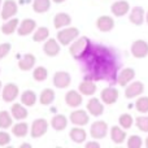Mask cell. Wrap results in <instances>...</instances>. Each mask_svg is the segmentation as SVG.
Wrapping results in <instances>:
<instances>
[{
  "label": "cell",
  "mask_w": 148,
  "mask_h": 148,
  "mask_svg": "<svg viewBox=\"0 0 148 148\" xmlns=\"http://www.w3.org/2000/svg\"><path fill=\"white\" fill-rule=\"evenodd\" d=\"M84 79L95 81H117L118 62L114 52L104 46L91 44L88 52L82 59Z\"/></svg>",
  "instance_id": "cell-1"
},
{
  "label": "cell",
  "mask_w": 148,
  "mask_h": 148,
  "mask_svg": "<svg viewBox=\"0 0 148 148\" xmlns=\"http://www.w3.org/2000/svg\"><path fill=\"white\" fill-rule=\"evenodd\" d=\"M90 47H91L90 39L87 38V36H82V38H78L72 46H70L69 52L75 60H82L84 57V55L88 52Z\"/></svg>",
  "instance_id": "cell-2"
},
{
  "label": "cell",
  "mask_w": 148,
  "mask_h": 148,
  "mask_svg": "<svg viewBox=\"0 0 148 148\" xmlns=\"http://www.w3.org/2000/svg\"><path fill=\"white\" fill-rule=\"evenodd\" d=\"M78 35H79V30L77 27H66L57 33V40L62 46H68L70 42H73L75 38H78Z\"/></svg>",
  "instance_id": "cell-3"
},
{
  "label": "cell",
  "mask_w": 148,
  "mask_h": 148,
  "mask_svg": "<svg viewBox=\"0 0 148 148\" xmlns=\"http://www.w3.org/2000/svg\"><path fill=\"white\" fill-rule=\"evenodd\" d=\"M131 55L136 59H143L148 56V43L143 39H138L131 44Z\"/></svg>",
  "instance_id": "cell-4"
},
{
  "label": "cell",
  "mask_w": 148,
  "mask_h": 148,
  "mask_svg": "<svg viewBox=\"0 0 148 148\" xmlns=\"http://www.w3.org/2000/svg\"><path fill=\"white\" fill-rule=\"evenodd\" d=\"M47 129H48V122L44 118H39L33 122L30 134L33 138H40L47 133Z\"/></svg>",
  "instance_id": "cell-5"
},
{
  "label": "cell",
  "mask_w": 148,
  "mask_h": 148,
  "mask_svg": "<svg viewBox=\"0 0 148 148\" xmlns=\"http://www.w3.org/2000/svg\"><path fill=\"white\" fill-rule=\"evenodd\" d=\"M108 133V125L104 121H96L91 125L90 134L94 139H103Z\"/></svg>",
  "instance_id": "cell-6"
},
{
  "label": "cell",
  "mask_w": 148,
  "mask_h": 148,
  "mask_svg": "<svg viewBox=\"0 0 148 148\" xmlns=\"http://www.w3.org/2000/svg\"><path fill=\"white\" fill-rule=\"evenodd\" d=\"M144 91V84L142 82L136 81V82H133V83H129L126 86V90H125V96L127 99H134V97L139 96L142 95Z\"/></svg>",
  "instance_id": "cell-7"
},
{
  "label": "cell",
  "mask_w": 148,
  "mask_h": 148,
  "mask_svg": "<svg viewBox=\"0 0 148 148\" xmlns=\"http://www.w3.org/2000/svg\"><path fill=\"white\" fill-rule=\"evenodd\" d=\"M17 10H18V7L14 0H5L1 8V18L4 21L9 20L10 17H13L17 13Z\"/></svg>",
  "instance_id": "cell-8"
},
{
  "label": "cell",
  "mask_w": 148,
  "mask_h": 148,
  "mask_svg": "<svg viewBox=\"0 0 148 148\" xmlns=\"http://www.w3.org/2000/svg\"><path fill=\"white\" fill-rule=\"evenodd\" d=\"M72 82L70 74L66 72H56L53 75V84L57 88H66Z\"/></svg>",
  "instance_id": "cell-9"
},
{
  "label": "cell",
  "mask_w": 148,
  "mask_h": 148,
  "mask_svg": "<svg viewBox=\"0 0 148 148\" xmlns=\"http://www.w3.org/2000/svg\"><path fill=\"white\" fill-rule=\"evenodd\" d=\"M134 78H135V70L131 68H126L121 70V73L117 75V83L122 87H126Z\"/></svg>",
  "instance_id": "cell-10"
},
{
  "label": "cell",
  "mask_w": 148,
  "mask_h": 148,
  "mask_svg": "<svg viewBox=\"0 0 148 148\" xmlns=\"http://www.w3.org/2000/svg\"><path fill=\"white\" fill-rule=\"evenodd\" d=\"M18 86L14 83H8L7 86L3 88V100L5 103H10L13 100H16V97L18 96Z\"/></svg>",
  "instance_id": "cell-11"
},
{
  "label": "cell",
  "mask_w": 148,
  "mask_h": 148,
  "mask_svg": "<svg viewBox=\"0 0 148 148\" xmlns=\"http://www.w3.org/2000/svg\"><path fill=\"white\" fill-rule=\"evenodd\" d=\"M129 20L133 25L140 26L142 23L146 20V13H144V9L142 7H134L130 12V16H129Z\"/></svg>",
  "instance_id": "cell-12"
},
{
  "label": "cell",
  "mask_w": 148,
  "mask_h": 148,
  "mask_svg": "<svg viewBox=\"0 0 148 148\" xmlns=\"http://www.w3.org/2000/svg\"><path fill=\"white\" fill-rule=\"evenodd\" d=\"M110 10H112V13L116 17H122V16H125L126 13L130 10V5H129V3L125 1V0H117L116 3L112 4Z\"/></svg>",
  "instance_id": "cell-13"
},
{
  "label": "cell",
  "mask_w": 148,
  "mask_h": 148,
  "mask_svg": "<svg viewBox=\"0 0 148 148\" xmlns=\"http://www.w3.org/2000/svg\"><path fill=\"white\" fill-rule=\"evenodd\" d=\"M90 121L88 114L84 110H74V112L70 114V122L74 123L75 126H84L87 125Z\"/></svg>",
  "instance_id": "cell-14"
},
{
  "label": "cell",
  "mask_w": 148,
  "mask_h": 148,
  "mask_svg": "<svg viewBox=\"0 0 148 148\" xmlns=\"http://www.w3.org/2000/svg\"><path fill=\"white\" fill-rule=\"evenodd\" d=\"M118 99V90L113 88V87H107L101 91V100L103 103L108 105H112L117 101Z\"/></svg>",
  "instance_id": "cell-15"
},
{
  "label": "cell",
  "mask_w": 148,
  "mask_h": 148,
  "mask_svg": "<svg viewBox=\"0 0 148 148\" xmlns=\"http://www.w3.org/2000/svg\"><path fill=\"white\" fill-rule=\"evenodd\" d=\"M96 26L100 31L108 33V31L113 30V27H114V20L112 17H109V16H101V17L97 18Z\"/></svg>",
  "instance_id": "cell-16"
},
{
  "label": "cell",
  "mask_w": 148,
  "mask_h": 148,
  "mask_svg": "<svg viewBox=\"0 0 148 148\" xmlns=\"http://www.w3.org/2000/svg\"><path fill=\"white\" fill-rule=\"evenodd\" d=\"M35 27H36V22L34 20H31V18L23 20L22 22H21V25L18 26V29H17L18 35H21V36L29 35V34H31L34 30H35Z\"/></svg>",
  "instance_id": "cell-17"
},
{
  "label": "cell",
  "mask_w": 148,
  "mask_h": 148,
  "mask_svg": "<svg viewBox=\"0 0 148 148\" xmlns=\"http://www.w3.org/2000/svg\"><path fill=\"white\" fill-rule=\"evenodd\" d=\"M87 110H88L92 116L99 117V116H101L103 112H104V105L100 103L99 99L92 97V99L88 100V103H87Z\"/></svg>",
  "instance_id": "cell-18"
},
{
  "label": "cell",
  "mask_w": 148,
  "mask_h": 148,
  "mask_svg": "<svg viewBox=\"0 0 148 148\" xmlns=\"http://www.w3.org/2000/svg\"><path fill=\"white\" fill-rule=\"evenodd\" d=\"M43 51H44V53L49 57L57 56L59 52H60V46H59V43H57L56 39H48V40L44 43Z\"/></svg>",
  "instance_id": "cell-19"
},
{
  "label": "cell",
  "mask_w": 148,
  "mask_h": 148,
  "mask_svg": "<svg viewBox=\"0 0 148 148\" xmlns=\"http://www.w3.org/2000/svg\"><path fill=\"white\" fill-rule=\"evenodd\" d=\"M65 101H66V104L69 105V107L72 108H77L79 107V105L82 104V101H83V99H82V95L79 94V92L77 91H68L66 95H65Z\"/></svg>",
  "instance_id": "cell-20"
},
{
  "label": "cell",
  "mask_w": 148,
  "mask_h": 148,
  "mask_svg": "<svg viewBox=\"0 0 148 148\" xmlns=\"http://www.w3.org/2000/svg\"><path fill=\"white\" fill-rule=\"evenodd\" d=\"M34 65H35V56L31 53L25 55V56L18 61V68H20L22 72H27V70L33 69Z\"/></svg>",
  "instance_id": "cell-21"
},
{
  "label": "cell",
  "mask_w": 148,
  "mask_h": 148,
  "mask_svg": "<svg viewBox=\"0 0 148 148\" xmlns=\"http://www.w3.org/2000/svg\"><path fill=\"white\" fill-rule=\"evenodd\" d=\"M79 92L82 95H86V96L94 95L96 92V84L91 79H84L82 83H79Z\"/></svg>",
  "instance_id": "cell-22"
},
{
  "label": "cell",
  "mask_w": 148,
  "mask_h": 148,
  "mask_svg": "<svg viewBox=\"0 0 148 148\" xmlns=\"http://www.w3.org/2000/svg\"><path fill=\"white\" fill-rule=\"evenodd\" d=\"M110 138L116 144H121L122 142H125L126 139V131H123V127L120 126H113L110 129Z\"/></svg>",
  "instance_id": "cell-23"
},
{
  "label": "cell",
  "mask_w": 148,
  "mask_h": 148,
  "mask_svg": "<svg viewBox=\"0 0 148 148\" xmlns=\"http://www.w3.org/2000/svg\"><path fill=\"white\" fill-rule=\"evenodd\" d=\"M70 23H72V17H70L68 13H57V14L55 16L53 25H55V27L56 29L69 26Z\"/></svg>",
  "instance_id": "cell-24"
},
{
  "label": "cell",
  "mask_w": 148,
  "mask_h": 148,
  "mask_svg": "<svg viewBox=\"0 0 148 148\" xmlns=\"http://www.w3.org/2000/svg\"><path fill=\"white\" fill-rule=\"evenodd\" d=\"M51 126L56 131L64 130V129H66V126H68V118L65 117L64 114H56L51 120Z\"/></svg>",
  "instance_id": "cell-25"
},
{
  "label": "cell",
  "mask_w": 148,
  "mask_h": 148,
  "mask_svg": "<svg viewBox=\"0 0 148 148\" xmlns=\"http://www.w3.org/2000/svg\"><path fill=\"white\" fill-rule=\"evenodd\" d=\"M70 139L74 142V143H82V142L86 140L87 138V134L86 131L83 130V129H81V126H78V127H74L70 130Z\"/></svg>",
  "instance_id": "cell-26"
},
{
  "label": "cell",
  "mask_w": 148,
  "mask_h": 148,
  "mask_svg": "<svg viewBox=\"0 0 148 148\" xmlns=\"http://www.w3.org/2000/svg\"><path fill=\"white\" fill-rule=\"evenodd\" d=\"M10 112H12L13 118H16V120H18V121L25 120V118L27 117V110H26V108L21 104H13Z\"/></svg>",
  "instance_id": "cell-27"
},
{
  "label": "cell",
  "mask_w": 148,
  "mask_h": 148,
  "mask_svg": "<svg viewBox=\"0 0 148 148\" xmlns=\"http://www.w3.org/2000/svg\"><path fill=\"white\" fill-rule=\"evenodd\" d=\"M53 100H55V91L51 88H44L43 91H42L40 96H39V101H40V104H43V105L52 104Z\"/></svg>",
  "instance_id": "cell-28"
},
{
  "label": "cell",
  "mask_w": 148,
  "mask_h": 148,
  "mask_svg": "<svg viewBox=\"0 0 148 148\" xmlns=\"http://www.w3.org/2000/svg\"><path fill=\"white\" fill-rule=\"evenodd\" d=\"M21 103L26 107H33L36 103V94L31 90H27L25 91L22 95H21Z\"/></svg>",
  "instance_id": "cell-29"
},
{
  "label": "cell",
  "mask_w": 148,
  "mask_h": 148,
  "mask_svg": "<svg viewBox=\"0 0 148 148\" xmlns=\"http://www.w3.org/2000/svg\"><path fill=\"white\" fill-rule=\"evenodd\" d=\"M18 29V20L17 18H12V20H7V22L1 26V31L5 35H10Z\"/></svg>",
  "instance_id": "cell-30"
},
{
  "label": "cell",
  "mask_w": 148,
  "mask_h": 148,
  "mask_svg": "<svg viewBox=\"0 0 148 148\" xmlns=\"http://www.w3.org/2000/svg\"><path fill=\"white\" fill-rule=\"evenodd\" d=\"M51 7V0H34L33 9L36 13H44Z\"/></svg>",
  "instance_id": "cell-31"
},
{
  "label": "cell",
  "mask_w": 148,
  "mask_h": 148,
  "mask_svg": "<svg viewBox=\"0 0 148 148\" xmlns=\"http://www.w3.org/2000/svg\"><path fill=\"white\" fill-rule=\"evenodd\" d=\"M12 131H13V135L18 136V138H23V136L27 135L29 126H27V123H25V122H18L17 125L13 126Z\"/></svg>",
  "instance_id": "cell-32"
},
{
  "label": "cell",
  "mask_w": 148,
  "mask_h": 148,
  "mask_svg": "<svg viewBox=\"0 0 148 148\" xmlns=\"http://www.w3.org/2000/svg\"><path fill=\"white\" fill-rule=\"evenodd\" d=\"M12 117L13 116H10L8 112L1 110L0 112V129H8L9 126H12Z\"/></svg>",
  "instance_id": "cell-33"
},
{
  "label": "cell",
  "mask_w": 148,
  "mask_h": 148,
  "mask_svg": "<svg viewBox=\"0 0 148 148\" xmlns=\"http://www.w3.org/2000/svg\"><path fill=\"white\" fill-rule=\"evenodd\" d=\"M118 123H120V126L123 129H130L134 123V120H133V117H131V114L123 113V114H121L120 118H118Z\"/></svg>",
  "instance_id": "cell-34"
},
{
  "label": "cell",
  "mask_w": 148,
  "mask_h": 148,
  "mask_svg": "<svg viewBox=\"0 0 148 148\" xmlns=\"http://www.w3.org/2000/svg\"><path fill=\"white\" fill-rule=\"evenodd\" d=\"M49 36V30L47 27H39L38 30L35 31V34H34V36H33V40L34 42H43V40H46L47 38Z\"/></svg>",
  "instance_id": "cell-35"
},
{
  "label": "cell",
  "mask_w": 148,
  "mask_h": 148,
  "mask_svg": "<svg viewBox=\"0 0 148 148\" xmlns=\"http://www.w3.org/2000/svg\"><path fill=\"white\" fill-rule=\"evenodd\" d=\"M47 75H48V72L44 66H38L36 69H34V73H33V77L35 81L38 82H43L47 79Z\"/></svg>",
  "instance_id": "cell-36"
},
{
  "label": "cell",
  "mask_w": 148,
  "mask_h": 148,
  "mask_svg": "<svg viewBox=\"0 0 148 148\" xmlns=\"http://www.w3.org/2000/svg\"><path fill=\"white\" fill-rule=\"evenodd\" d=\"M135 108L140 113H148V96H142L136 100Z\"/></svg>",
  "instance_id": "cell-37"
},
{
  "label": "cell",
  "mask_w": 148,
  "mask_h": 148,
  "mask_svg": "<svg viewBox=\"0 0 148 148\" xmlns=\"http://www.w3.org/2000/svg\"><path fill=\"white\" fill-rule=\"evenodd\" d=\"M135 125L143 133H148V116H140L135 120Z\"/></svg>",
  "instance_id": "cell-38"
},
{
  "label": "cell",
  "mask_w": 148,
  "mask_h": 148,
  "mask_svg": "<svg viewBox=\"0 0 148 148\" xmlns=\"http://www.w3.org/2000/svg\"><path fill=\"white\" fill-rule=\"evenodd\" d=\"M142 144H143V140H142V138L138 135H131L130 138L127 139L129 148H140Z\"/></svg>",
  "instance_id": "cell-39"
},
{
  "label": "cell",
  "mask_w": 148,
  "mask_h": 148,
  "mask_svg": "<svg viewBox=\"0 0 148 148\" xmlns=\"http://www.w3.org/2000/svg\"><path fill=\"white\" fill-rule=\"evenodd\" d=\"M10 48H12V46H10L9 43H1L0 44V60L4 59V57L9 53Z\"/></svg>",
  "instance_id": "cell-40"
},
{
  "label": "cell",
  "mask_w": 148,
  "mask_h": 148,
  "mask_svg": "<svg viewBox=\"0 0 148 148\" xmlns=\"http://www.w3.org/2000/svg\"><path fill=\"white\" fill-rule=\"evenodd\" d=\"M9 142H10L9 134L5 133V131H0V146L4 147L7 144H9Z\"/></svg>",
  "instance_id": "cell-41"
},
{
  "label": "cell",
  "mask_w": 148,
  "mask_h": 148,
  "mask_svg": "<svg viewBox=\"0 0 148 148\" xmlns=\"http://www.w3.org/2000/svg\"><path fill=\"white\" fill-rule=\"evenodd\" d=\"M87 148H100V144L96 143V142H88V143L86 144Z\"/></svg>",
  "instance_id": "cell-42"
},
{
  "label": "cell",
  "mask_w": 148,
  "mask_h": 148,
  "mask_svg": "<svg viewBox=\"0 0 148 148\" xmlns=\"http://www.w3.org/2000/svg\"><path fill=\"white\" fill-rule=\"evenodd\" d=\"M31 147V144H29V143H23V144H21V148H30Z\"/></svg>",
  "instance_id": "cell-43"
},
{
  "label": "cell",
  "mask_w": 148,
  "mask_h": 148,
  "mask_svg": "<svg viewBox=\"0 0 148 148\" xmlns=\"http://www.w3.org/2000/svg\"><path fill=\"white\" fill-rule=\"evenodd\" d=\"M52 1H55V3H64L65 0H52Z\"/></svg>",
  "instance_id": "cell-44"
},
{
  "label": "cell",
  "mask_w": 148,
  "mask_h": 148,
  "mask_svg": "<svg viewBox=\"0 0 148 148\" xmlns=\"http://www.w3.org/2000/svg\"><path fill=\"white\" fill-rule=\"evenodd\" d=\"M146 147L148 148V136H147V139H146Z\"/></svg>",
  "instance_id": "cell-45"
},
{
  "label": "cell",
  "mask_w": 148,
  "mask_h": 148,
  "mask_svg": "<svg viewBox=\"0 0 148 148\" xmlns=\"http://www.w3.org/2000/svg\"><path fill=\"white\" fill-rule=\"evenodd\" d=\"M146 21H147V23H148V12H147V14H146Z\"/></svg>",
  "instance_id": "cell-46"
},
{
  "label": "cell",
  "mask_w": 148,
  "mask_h": 148,
  "mask_svg": "<svg viewBox=\"0 0 148 148\" xmlns=\"http://www.w3.org/2000/svg\"><path fill=\"white\" fill-rule=\"evenodd\" d=\"M0 90H1V82H0Z\"/></svg>",
  "instance_id": "cell-47"
},
{
  "label": "cell",
  "mask_w": 148,
  "mask_h": 148,
  "mask_svg": "<svg viewBox=\"0 0 148 148\" xmlns=\"http://www.w3.org/2000/svg\"><path fill=\"white\" fill-rule=\"evenodd\" d=\"M0 7H1V0H0Z\"/></svg>",
  "instance_id": "cell-48"
}]
</instances>
